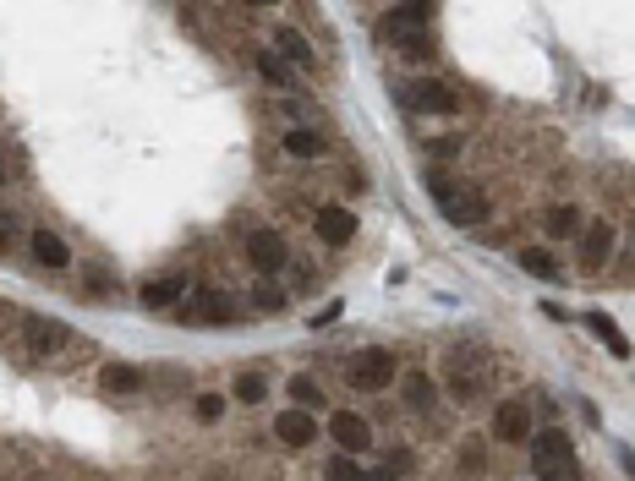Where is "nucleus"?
I'll return each instance as SVG.
<instances>
[{
	"instance_id": "1",
	"label": "nucleus",
	"mask_w": 635,
	"mask_h": 481,
	"mask_svg": "<svg viewBox=\"0 0 635 481\" xmlns=\"http://www.w3.org/2000/svg\"><path fill=\"white\" fill-rule=\"evenodd\" d=\"M526 449H531V471H537V481H581L575 443H570L564 427H537Z\"/></svg>"
},
{
	"instance_id": "2",
	"label": "nucleus",
	"mask_w": 635,
	"mask_h": 481,
	"mask_svg": "<svg viewBox=\"0 0 635 481\" xmlns=\"http://www.w3.org/2000/svg\"><path fill=\"white\" fill-rule=\"evenodd\" d=\"M395 372H400L395 350H389V345H367V350H356V356H351V372H345V378H351L356 389L373 394V389H389Z\"/></svg>"
},
{
	"instance_id": "3",
	"label": "nucleus",
	"mask_w": 635,
	"mask_h": 481,
	"mask_svg": "<svg viewBox=\"0 0 635 481\" xmlns=\"http://www.w3.org/2000/svg\"><path fill=\"white\" fill-rule=\"evenodd\" d=\"M400 104H406V110H417V115H455L460 110L455 88H449V82H438V77H411L406 88H400Z\"/></svg>"
},
{
	"instance_id": "4",
	"label": "nucleus",
	"mask_w": 635,
	"mask_h": 481,
	"mask_svg": "<svg viewBox=\"0 0 635 481\" xmlns=\"http://www.w3.org/2000/svg\"><path fill=\"white\" fill-rule=\"evenodd\" d=\"M181 318H198V323H230L236 318V301H230V290L219 285H198L181 296Z\"/></svg>"
},
{
	"instance_id": "5",
	"label": "nucleus",
	"mask_w": 635,
	"mask_h": 481,
	"mask_svg": "<svg viewBox=\"0 0 635 481\" xmlns=\"http://www.w3.org/2000/svg\"><path fill=\"white\" fill-rule=\"evenodd\" d=\"M247 263L258 268L263 279H274V274H285V263H291V246H285L280 230H252L247 236Z\"/></svg>"
},
{
	"instance_id": "6",
	"label": "nucleus",
	"mask_w": 635,
	"mask_h": 481,
	"mask_svg": "<svg viewBox=\"0 0 635 481\" xmlns=\"http://www.w3.org/2000/svg\"><path fill=\"white\" fill-rule=\"evenodd\" d=\"M22 345H28L33 361H50V356H61V350L72 345V328L55 323V318H28L22 323Z\"/></svg>"
},
{
	"instance_id": "7",
	"label": "nucleus",
	"mask_w": 635,
	"mask_h": 481,
	"mask_svg": "<svg viewBox=\"0 0 635 481\" xmlns=\"http://www.w3.org/2000/svg\"><path fill=\"white\" fill-rule=\"evenodd\" d=\"M329 438H334V449H340V454H367V449H373V421L356 416V410H334V416H329Z\"/></svg>"
},
{
	"instance_id": "8",
	"label": "nucleus",
	"mask_w": 635,
	"mask_h": 481,
	"mask_svg": "<svg viewBox=\"0 0 635 481\" xmlns=\"http://www.w3.org/2000/svg\"><path fill=\"white\" fill-rule=\"evenodd\" d=\"M531 410L521 400H504V405H493V438L499 443H510V449H526L531 443Z\"/></svg>"
},
{
	"instance_id": "9",
	"label": "nucleus",
	"mask_w": 635,
	"mask_h": 481,
	"mask_svg": "<svg viewBox=\"0 0 635 481\" xmlns=\"http://www.w3.org/2000/svg\"><path fill=\"white\" fill-rule=\"evenodd\" d=\"M313 236H318V241H329V246L356 241V214H351L345 203H323L318 214H313Z\"/></svg>"
},
{
	"instance_id": "10",
	"label": "nucleus",
	"mask_w": 635,
	"mask_h": 481,
	"mask_svg": "<svg viewBox=\"0 0 635 481\" xmlns=\"http://www.w3.org/2000/svg\"><path fill=\"white\" fill-rule=\"evenodd\" d=\"M608 252H614V225H608V219H586L581 225V268L597 274V268L608 263Z\"/></svg>"
},
{
	"instance_id": "11",
	"label": "nucleus",
	"mask_w": 635,
	"mask_h": 481,
	"mask_svg": "<svg viewBox=\"0 0 635 481\" xmlns=\"http://www.w3.org/2000/svg\"><path fill=\"white\" fill-rule=\"evenodd\" d=\"M274 438H280L285 449H313L318 443V416L313 410H285V416H274Z\"/></svg>"
},
{
	"instance_id": "12",
	"label": "nucleus",
	"mask_w": 635,
	"mask_h": 481,
	"mask_svg": "<svg viewBox=\"0 0 635 481\" xmlns=\"http://www.w3.org/2000/svg\"><path fill=\"white\" fill-rule=\"evenodd\" d=\"M99 389L105 394H143V367H132V361H110V367H99Z\"/></svg>"
},
{
	"instance_id": "13",
	"label": "nucleus",
	"mask_w": 635,
	"mask_h": 481,
	"mask_svg": "<svg viewBox=\"0 0 635 481\" xmlns=\"http://www.w3.org/2000/svg\"><path fill=\"white\" fill-rule=\"evenodd\" d=\"M274 50H280V55H291V61L302 66V72H318V55H313V44H307L302 33L291 28V22H280V28H274Z\"/></svg>"
},
{
	"instance_id": "14",
	"label": "nucleus",
	"mask_w": 635,
	"mask_h": 481,
	"mask_svg": "<svg viewBox=\"0 0 635 481\" xmlns=\"http://www.w3.org/2000/svg\"><path fill=\"white\" fill-rule=\"evenodd\" d=\"M444 219H449V225H482V219H488V197H482V192L444 197Z\"/></svg>"
},
{
	"instance_id": "15",
	"label": "nucleus",
	"mask_w": 635,
	"mask_h": 481,
	"mask_svg": "<svg viewBox=\"0 0 635 481\" xmlns=\"http://www.w3.org/2000/svg\"><path fill=\"white\" fill-rule=\"evenodd\" d=\"M400 394H406V405L417 410V416H433V410H438V383L427 378V372H406Z\"/></svg>"
},
{
	"instance_id": "16",
	"label": "nucleus",
	"mask_w": 635,
	"mask_h": 481,
	"mask_svg": "<svg viewBox=\"0 0 635 481\" xmlns=\"http://www.w3.org/2000/svg\"><path fill=\"white\" fill-rule=\"evenodd\" d=\"M28 246H33V257H39L44 268H66V263H72V246L55 236V230H33Z\"/></svg>"
},
{
	"instance_id": "17",
	"label": "nucleus",
	"mask_w": 635,
	"mask_h": 481,
	"mask_svg": "<svg viewBox=\"0 0 635 481\" xmlns=\"http://www.w3.org/2000/svg\"><path fill=\"white\" fill-rule=\"evenodd\" d=\"M586 328H592V334L597 339H603V345H608V356H619V361H630V339L625 334H619V323L614 318H608V312H586V318H581Z\"/></svg>"
},
{
	"instance_id": "18",
	"label": "nucleus",
	"mask_w": 635,
	"mask_h": 481,
	"mask_svg": "<svg viewBox=\"0 0 635 481\" xmlns=\"http://www.w3.org/2000/svg\"><path fill=\"white\" fill-rule=\"evenodd\" d=\"M137 296H143V307H148V312H165V307H181L187 285H181V279H148V285L137 290Z\"/></svg>"
},
{
	"instance_id": "19",
	"label": "nucleus",
	"mask_w": 635,
	"mask_h": 481,
	"mask_svg": "<svg viewBox=\"0 0 635 481\" xmlns=\"http://www.w3.org/2000/svg\"><path fill=\"white\" fill-rule=\"evenodd\" d=\"M280 148H285L291 159H318V154H323V137L313 132V126H291V132L280 137Z\"/></svg>"
},
{
	"instance_id": "20",
	"label": "nucleus",
	"mask_w": 635,
	"mask_h": 481,
	"mask_svg": "<svg viewBox=\"0 0 635 481\" xmlns=\"http://www.w3.org/2000/svg\"><path fill=\"white\" fill-rule=\"evenodd\" d=\"M581 208H570V203H559V208H548V236H559V241H570V236H581Z\"/></svg>"
},
{
	"instance_id": "21",
	"label": "nucleus",
	"mask_w": 635,
	"mask_h": 481,
	"mask_svg": "<svg viewBox=\"0 0 635 481\" xmlns=\"http://www.w3.org/2000/svg\"><path fill=\"white\" fill-rule=\"evenodd\" d=\"M521 268H526V274H537V279H559V257H553L548 246H526Z\"/></svg>"
},
{
	"instance_id": "22",
	"label": "nucleus",
	"mask_w": 635,
	"mask_h": 481,
	"mask_svg": "<svg viewBox=\"0 0 635 481\" xmlns=\"http://www.w3.org/2000/svg\"><path fill=\"white\" fill-rule=\"evenodd\" d=\"M236 400L241 405H263V400H269V378H263V372H241V378H236Z\"/></svg>"
},
{
	"instance_id": "23",
	"label": "nucleus",
	"mask_w": 635,
	"mask_h": 481,
	"mask_svg": "<svg viewBox=\"0 0 635 481\" xmlns=\"http://www.w3.org/2000/svg\"><path fill=\"white\" fill-rule=\"evenodd\" d=\"M291 400H296V410H318V405H323V389H318V378H307V372H296V378H291Z\"/></svg>"
},
{
	"instance_id": "24",
	"label": "nucleus",
	"mask_w": 635,
	"mask_h": 481,
	"mask_svg": "<svg viewBox=\"0 0 635 481\" xmlns=\"http://www.w3.org/2000/svg\"><path fill=\"white\" fill-rule=\"evenodd\" d=\"M258 77H263V82H274V88H291V82H296V77H291V66H285L280 55H258Z\"/></svg>"
},
{
	"instance_id": "25",
	"label": "nucleus",
	"mask_w": 635,
	"mask_h": 481,
	"mask_svg": "<svg viewBox=\"0 0 635 481\" xmlns=\"http://www.w3.org/2000/svg\"><path fill=\"white\" fill-rule=\"evenodd\" d=\"M460 471H466V476H482V471H488V460H482V438H466V443H460Z\"/></svg>"
},
{
	"instance_id": "26",
	"label": "nucleus",
	"mask_w": 635,
	"mask_h": 481,
	"mask_svg": "<svg viewBox=\"0 0 635 481\" xmlns=\"http://www.w3.org/2000/svg\"><path fill=\"white\" fill-rule=\"evenodd\" d=\"M329 481H362V465H356V454H340V460H329Z\"/></svg>"
},
{
	"instance_id": "27",
	"label": "nucleus",
	"mask_w": 635,
	"mask_h": 481,
	"mask_svg": "<svg viewBox=\"0 0 635 481\" xmlns=\"http://www.w3.org/2000/svg\"><path fill=\"white\" fill-rule=\"evenodd\" d=\"M252 307H258V312H280V307H285V290L258 285V290H252Z\"/></svg>"
},
{
	"instance_id": "28",
	"label": "nucleus",
	"mask_w": 635,
	"mask_h": 481,
	"mask_svg": "<svg viewBox=\"0 0 635 481\" xmlns=\"http://www.w3.org/2000/svg\"><path fill=\"white\" fill-rule=\"evenodd\" d=\"M192 410H198V421H219V416H225V394H198V405H192Z\"/></svg>"
},
{
	"instance_id": "29",
	"label": "nucleus",
	"mask_w": 635,
	"mask_h": 481,
	"mask_svg": "<svg viewBox=\"0 0 635 481\" xmlns=\"http://www.w3.org/2000/svg\"><path fill=\"white\" fill-rule=\"evenodd\" d=\"M427 154H433V159H455L460 154V137H438V143H427Z\"/></svg>"
},
{
	"instance_id": "30",
	"label": "nucleus",
	"mask_w": 635,
	"mask_h": 481,
	"mask_svg": "<svg viewBox=\"0 0 635 481\" xmlns=\"http://www.w3.org/2000/svg\"><path fill=\"white\" fill-rule=\"evenodd\" d=\"M362 481H400V471H395V465H378V471H362Z\"/></svg>"
},
{
	"instance_id": "31",
	"label": "nucleus",
	"mask_w": 635,
	"mask_h": 481,
	"mask_svg": "<svg viewBox=\"0 0 635 481\" xmlns=\"http://www.w3.org/2000/svg\"><path fill=\"white\" fill-rule=\"evenodd\" d=\"M340 312H345V307H340V301H329V307H323V312H318V318H313V328H329L334 318H340Z\"/></svg>"
},
{
	"instance_id": "32",
	"label": "nucleus",
	"mask_w": 635,
	"mask_h": 481,
	"mask_svg": "<svg viewBox=\"0 0 635 481\" xmlns=\"http://www.w3.org/2000/svg\"><path fill=\"white\" fill-rule=\"evenodd\" d=\"M11 236H17V219H6V214H0V246H6Z\"/></svg>"
},
{
	"instance_id": "33",
	"label": "nucleus",
	"mask_w": 635,
	"mask_h": 481,
	"mask_svg": "<svg viewBox=\"0 0 635 481\" xmlns=\"http://www.w3.org/2000/svg\"><path fill=\"white\" fill-rule=\"evenodd\" d=\"M619 465H625V476H635V454H625V460H619Z\"/></svg>"
},
{
	"instance_id": "34",
	"label": "nucleus",
	"mask_w": 635,
	"mask_h": 481,
	"mask_svg": "<svg viewBox=\"0 0 635 481\" xmlns=\"http://www.w3.org/2000/svg\"><path fill=\"white\" fill-rule=\"evenodd\" d=\"M0 186H6V159H0Z\"/></svg>"
},
{
	"instance_id": "35",
	"label": "nucleus",
	"mask_w": 635,
	"mask_h": 481,
	"mask_svg": "<svg viewBox=\"0 0 635 481\" xmlns=\"http://www.w3.org/2000/svg\"><path fill=\"white\" fill-rule=\"evenodd\" d=\"M252 6H274V0H252Z\"/></svg>"
}]
</instances>
